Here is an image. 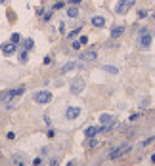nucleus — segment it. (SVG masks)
I'll return each mask as SVG.
<instances>
[{
  "label": "nucleus",
  "instance_id": "obj_1",
  "mask_svg": "<svg viewBox=\"0 0 155 166\" xmlns=\"http://www.w3.org/2000/svg\"><path fill=\"white\" fill-rule=\"evenodd\" d=\"M151 40H153V34L147 29H142L140 31V48L142 50H147L151 46Z\"/></svg>",
  "mask_w": 155,
  "mask_h": 166
},
{
  "label": "nucleus",
  "instance_id": "obj_2",
  "mask_svg": "<svg viewBox=\"0 0 155 166\" xmlns=\"http://www.w3.org/2000/svg\"><path fill=\"white\" fill-rule=\"evenodd\" d=\"M35 101H37L38 105H46V103H50L52 101V92H48V90L37 92V94H35Z\"/></svg>",
  "mask_w": 155,
  "mask_h": 166
},
{
  "label": "nucleus",
  "instance_id": "obj_3",
  "mask_svg": "<svg viewBox=\"0 0 155 166\" xmlns=\"http://www.w3.org/2000/svg\"><path fill=\"white\" fill-rule=\"evenodd\" d=\"M84 86H86V82H84V79H73L71 80V94H75V96H79V94H82V90H84Z\"/></svg>",
  "mask_w": 155,
  "mask_h": 166
},
{
  "label": "nucleus",
  "instance_id": "obj_4",
  "mask_svg": "<svg viewBox=\"0 0 155 166\" xmlns=\"http://www.w3.org/2000/svg\"><path fill=\"white\" fill-rule=\"evenodd\" d=\"M130 149H132V147H130L128 143H124V145H121V147H115L113 151L109 153V158H113V160H115V158H121L123 155H127Z\"/></svg>",
  "mask_w": 155,
  "mask_h": 166
},
{
  "label": "nucleus",
  "instance_id": "obj_5",
  "mask_svg": "<svg viewBox=\"0 0 155 166\" xmlns=\"http://www.w3.org/2000/svg\"><path fill=\"white\" fill-rule=\"evenodd\" d=\"M134 2H136V0H119V4H117V8H115V12H117V14H127L128 10L132 8L134 6Z\"/></svg>",
  "mask_w": 155,
  "mask_h": 166
},
{
  "label": "nucleus",
  "instance_id": "obj_6",
  "mask_svg": "<svg viewBox=\"0 0 155 166\" xmlns=\"http://www.w3.org/2000/svg\"><path fill=\"white\" fill-rule=\"evenodd\" d=\"M81 107L79 105H71V107H67V111H65V118L67 120H77L79 116H81Z\"/></svg>",
  "mask_w": 155,
  "mask_h": 166
},
{
  "label": "nucleus",
  "instance_id": "obj_7",
  "mask_svg": "<svg viewBox=\"0 0 155 166\" xmlns=\"http://www.w3.org/2000/svg\"><path fill=\"white\" fill-rule=\"evenodd\" d=\"M79 59L86 61V63H92V61L98 59V54H96V50H86V52H82V54H81V57H79Z\"/></svg>",
  "mask_w": 155,
  "mask_h": 166
},
{
  "label": "nucleus",
  "instance_id": "obj_8",
  "mask_svg": "<svg viewBox=\"0 0 155 166\" xmlns=\"http://www.w3.org/2000/svg\"><path fill=\"white\" fill-rule=\"evenodd\" d=\"M98 134H100V128H98V126H88V128L84 130V136H86V138H96Z\"/></svg>",
  "mask_w": 155,
  "mask_h": 166
},
{
  "label": "nucleus",
  "instance_id": "obj_9",
  "mask_svg": "<svg viewBox=\"0 0 155 166\" xmlns=\"http://www.w3.org/2000/svg\"><path fill=\"white\" fill-rule=\"evenodd\" d=\"M14 52H15V44H10V42L2 44V54H6V55H12Z\"/></svg>",
  "mask_w": 155,
  "mask_h": 166
},
{
  "label": "nucleus",
  "instance_id": "obj_10",
  "mask_svg": "<svg viewBox=\"0 0 155 166\" xmlns=\"http://www.w3.org/2000/svg\"><path fill=\"white\" fill-rule=\"evenodd\" d=\"M92 25H94V27H98V29H101L105 25V19L101 17V15H94V17H92Z\"/></svg>",
  "mask_w": 155,
  "mask_h": 166
},
{
  "label": "nucleus",
  "instance_id": "obj_11",
  "mask_svg": "<svg viewBox=\"0 0 155 166\" xmlns=\"http://www.w3.org/2000/svg\"><path fill=\"white\" fill-rule=\"evenodd\" d=\"M100 122H101V124H111V122H117V120H115V118H113L111 115H107V113H104V115L100 116Z\"/></svg>",
  "mask_w": 155,
  "mask_h": 166
},
{
  "label": "nucleus",
  "instance_id": "obj_12",
  "mask_svg": "<svg viewBox=\"0 0 155 166\" xmlns=\"http://www.w3.org/2000/svg\"><path fill=\"white\" fill-rule=\"evenodd\" d=\"M73 69H77V63H75V61H69V63H65L63 67H61V73H69V71H73Z\"/></svg>",
  "mask_w": 155,
  "mask_h": 166
},
{
  "label": "nucleus",
  "instance_id": "obj_13",
  "mask_svg": "<svg viewBox=\"0 0 155 166\" xmlns=\"http://www.w3.org/2000/svg\"><path fill=\"white\" fill-rule=\"evenodd\" d=\"M33 48H35V42H33V38H25V40H23V50H33Z\"/></svg>",
  "mask_w": 155,
  "mask_h": 166
},
{
  "label": "nucleus",
  "instance_id": "obj_14",
  "mask_svg": "<svg viewBox=\"0 0 155 166\" xmlns=\"http://www.w3.org/2000/svg\"><path fill=\"white\" fill-rule=\"evenodd\" d=\"M101 69H104L105 73H109V74H119V69H117V67H113V65H104Z\"/></svg>",
  "mask_w": 155,
  "mask_h": 166
},
{
  "label": "nucleus",
  "instance_id": "obj_15",
  "mask_svg": "<svg viewBox=\"0 0 155 166\" xmlns=\"http://www.w3.org/2000/svg\"><path fill=\"white\" fill-rule=\"evenodd\" d=\"M123 31H124L123 27H113V29H111V38H117V37H121V34H123Z\"/></svg>",
  "mask_w": 155,
  "mask_h": 166
},
{
  "label": "nucleus",
  "instance_id": "obj_16",
  "mask_svg": "<svg viewBox=\"0 0 155 166\" xmlns=\"http://www.w3.org/2000/svg\"><path fill=\"white\" fill-rule=\"evenodd\" d=\"M10 97H14V90H10V92H2V94H0V101H8Z\"/></svg>",
  "mask_w": 155,
  "mask_h": 166
},
{
  "label": "nucleus",
  "instance_id": "obj_17",
  "mask_svg": "<svg viewBox=\"0 0 155 166\" xmlns=\"http://www.w3.org/2000/svg\"><path fill=\"white\" fill-rule=\"evenodd\" d=\"M12 160H14L15 164H25V160H27V158L23 157V155H14V157H12Z\"/></svg>",
  "mask_w": 155,
  "mask_h": 166
},
{
  "label": "nucleus",
  "instance_id": "obj_18",
  "mask_svg": "<svg viewBox=\"0 0 155 166\" xmlns=\"http://www.w3.org/2000/svg\"><path fill=\"white\" fill-rule=\"evenodd\" d=\"M67 15H69V17H77V15H79V10L75 8V6H71V8L67 10Z\"/></svg>",
  "mask_w": 155,
  "mask_h": 166
},
{
  "label": "nucleus",
  "instance_id": "obj_19",
  "mask_svg": "<svg viewBox=\"0 0 155 166\" xmlns=\"http://www.w3.org/2000/svg\"><path fill=\"white\" fill-rule=\"evenodd\" d=\"M25 94V86H17L14 88V96H23Z\"/></svg>",
  "mask_w": 155,
  "mask_h": 166
},
{
  "label": "nucleus",
  "instance_id": "obj_20",
  "mask_svg": "<svg viewBox=\"0 0 155 166\" xmlns=\"http://www.w3.org/2000/svg\"><path fill=\"white\" fill-rule=\"evenodd\" d=\"M19 61H21V63H27V50L19 52Z\"/></svg>",
  "mask_w": 155,
  "mask_h": 166
},
{
  "label": "nucleus",
  "instance_id": "obj_21",
  "mask_svg": "<svg viewBox=\"0 0 155 166\" xmlns=\"http://www.w3.org/2000/svg\"><path fill=\"white\" fill-rule=\"evenodd\" d=\"M90 141H88V147H98V139H94V138H88Z\"/></svg>",
  "mask_w": 155,
  "mask_h": 166
},
{
  "label": "nucleus",
  "instance_id": "obj_22",
  "mask_svg": "<svg viewBox=\"0 0 155 166\" xmlns=\"http://www.w3.org/2000/svg\"><path fill=\"white\" fill-rule=\"evenodd\" d=\"M79 32H81V27H77V29H73V31H71V32H69V37H71V38H73V37H77V34H79Z\"/></svg>",
  "mask_w": 155,
  "mask_h": 166
},
{
  "label": "nucleus",
  "instance_id": "obj_23",
  "mask_svg": "<svg viewBox=\"0 0 155 166\" xmlns=\"http://www.w3.org/2000/svg\"><path fill=\"white\" fill-rule=\"evenodd\" d=\"M153 139H155V138H147L146 141H142V147H147V145H149V143L153 141Z\"/></svg>",
  "mask_w": 155,
  "mask_h": 166
},
{
  "label": "nucleus",
  "instance_id": "obj_24",
  "mask_svg": "<svg viewBox=\"0 0 155 166\" xmlns=\"http://www.w3.org/2000/svg\"><path fill=\"white\" fill-rule=\"evenodd\" d=\"M71 46H73V50H79V48H81L82 44H81V40H75L73 44H71Z\"/></svg>",
  "mask_w": 155,
  "mask_h": 166
},
{
  "label": "nucleus",
  "instance_id": "obj_25",
  "mask_svg": "<svg viewBox=\"0 0 155 166\" xmlns=\"http://www.w3.org/2000/svg\"><path fill=\"white\" fill-rule=\"evenodd\" d=\"M19 40H21V37H19L17 32H15V34H12V42H14V44H15V42H19Z\"/></svg>",
  "mask_w": 155,
  "mask_h": 166
},
{
  "label": "nucleus",
  "instance_id": "obj_26",
  "mask_svg": "<svg viewBox=\"0 0 155 166\" xmlns=\"http://www.w3.org/2000/svg\"><path fill=\"white\" fill-rule=\"evenodd\" d=\"M71 4H73V6H77V4H81V0H71Z\"/></svg>",
  "mask_w": 155,
  "mask_h": 166
},
{
  "label": "nucleus",
  "instance_id": "obj_27",
  "mask_svg": "<svg viewBox=\"0 0 155 166\" xmlns=\"http://www.w3.org/2000/svg\"><path fill=\"white\" fill-rule=\"evenodd\" d=\"M6 2H8V0H0V4H6Z\"/></svg>",
  "mask_w": 155,
  "mask_h": 166
},
{
  "label": "nucleus",
  "instance_id": "obj_28",
  "mask_svg": "<svg viewBox=\"0 0 155 166\" xmlns=\"http://www.w3.org/2000/svg\"><path fill=\"white\" fill-rule=\"evenodd\" d=\"M153 17H155V12H153Z\"/></svg>",
  "mask_w": 155,
  "mask_h": 166
}]
</instances>
